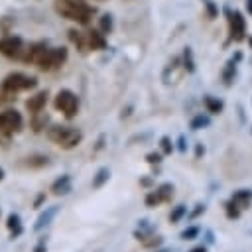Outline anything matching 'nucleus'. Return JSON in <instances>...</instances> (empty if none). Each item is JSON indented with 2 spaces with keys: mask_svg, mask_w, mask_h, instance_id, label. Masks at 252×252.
Masks as SVG:
<instances>
[{
  "mask_svg": "<svg viewBox=\"0 0 252 252\" xmlns=\"http://www.w3.org/2000/svg\"><path fill=\"white\" fill-rule=\"evenodd\" d=\"M53 6L61 18L77 22L81 26H87L94 14V8L89 6L85 0H55Z\"/></svg>",
  "mask_w": 252,
  "mask_h": 252,
  "instance_id": "f257e3e1",
  "label": "nucleus"
},
{
  "mask_svg": "<svg viewBox=\"0 0 252 252\" xmlns=\"http://www.w3.org/2000/svg\"><path fill=\"white\" fill-rule=\"evenodd\" d=\"M47 138L57 144L59 148L63 150H71L75 146H79L83 142V132L77 130L75 126H61V124H55V126H49L47 128Z\"/></svg>",
  "mask_w": 252,
  "mask_h": 252,
  "instance_id": "f03ea898",
  "label": "nucleus"
},
{
  "mask_svg": "<svg viewBox=\"0 0 252 252\" xmlns=\"http://www.w3.org/2000/svg\"><path fill=\"white\" fill-rule=\"evenodd\" d=\"M35 87H37V79L26 73H10L2 79V85H0L4 94H18L22 91H30Z\"/></svg>",
  "mask_w": 252,
  "mask_h": 252,
  "instance_id": "7ed1b4c3",
  "label": "nucleus"
},
{
  "mask_svg": "<svg viewBox=\"0 0 252 252\" xmlns=\"http://www.w3.org/2000/svg\"><path fill=\"white\" fill-rule=\"evenodd\" d=\"M53 106H55V110H59L67 120H71V118H75L77 112H79V96H77L73 91H69V89H61V91L55 94V98H53Z\"/></svg>",
  "mask_w": 252,
  "mask_h": 252,
  "instance_id": "20e7f679",
  "label": "nucleus"
},
{
  "mask_svg": "<svg viewBox=\"0 0 252 252\" xmlns=\"http://www.w3.org/2000/svg\"><path fill=\"white\" fill-rule=\"evenodd\" d=\"M67 55H69L67 47H45V51L41 53L35 65L41 71H53V69H59L67 61Z\"/></svg>",
  "mask_w": 252,
  "mask_h": 252,
  "instance_id": "39448f33",
  "label": "nucleus"
},
{
  "mask_svg": "<svg viewBox=\"0 0 252 252\" xmlns=\"http://www.w3.org/2000/svg\"><path fill=\"white\" fill-rule=\"evenodd\" d=\"M24 128V118L16 108H6L0 112V136L6 140L14 134H18Z\"/></svg>",
  "mask_w": 252,
  "mask_h": 252,
  "instance_id": "423d86ee",
  "label": "nucleus"
},
{
  "mask_svg": "<svg viewBox=\"0 0 252 252\" xmlns=\"http://www.w3.org/2000/svg\"><path fill=\"white\" fill-rule=\"evenodd\" d=\"M0 53L8 59H24L26 47L20 35H4L0 37Z\"/></svg>",
  "mask_w": 252,
  "mask_h": 252,
  "instance_id": "0eeeda50",
  "label": "nucleus"
},
{
  "mask_svg": "<svg viewBox=\"0 0 252 252\" xmlns=\"http://www.w3.org/2000/svg\"><path fill=\"white\" fill-rule=\"evenodd\" d=\"M228 16V33L232 41H242L246 37V20L242 18V12L238 10H226Z\"/></svg>",
  "mask_w": 252,
  "mask_h": 252,
  "instance_id": "6e6552de",
  "label": "nucleus"
},
{
  "mask_svg": "<svg viewBox=\"0 0 252 252\" xmlns=\"http://www.w3.org/2000/svg\"><path fill=\"white\" fill-rule=\"evenodd\" d=\"M59 205H51V207H45L41 213H39V217L35 219V222H33V232H39V230H43L45 226H49L51 222H53V219L57 217V213H59Z\"/></svg>",
  "mask_w": 252,
  "mask_h": 252,
  "instance_id": "1a4fd4ad",
  "label": "nucleus"
},
{
  "mask_svg": "<svg viewBox=\"0 0 252 252\" xmlns=\"http://www.w3.org/2000/svg\"><path fill=\"white\" fill-rule=\"evenodd\" d=\"M73 191V181H71V175L69 173H63L61 177H57L53 183H51V193L57 195V197H65Z\"/></svg>",
  "mask_w": 252,
  "mask_h": 252,
  "instance_id": "9d476101",
  "label": "nucleus"
},
{
  "mask_svg": "<svg viewBox=\"0 0 252 252\" xmlns=\"http://www.w3.org/2000/svg\"><path fill=\"white\" fill-rule=\"evenodd\" d=\"M47 98H49V93H47V91H39V93H35L33 96H30V98L26 100V108H28L32 114H37V112H41V110L45 108Z\"/></svg>",
  "mask_w": 252,
  "mask_h": 252,
  "instance_id": "9b49d317",
  "label": "nucleus"
},
{
  "mask_svg": "<svg viewBox=\"0 0 252 252\" xmlns=\"http://www.w3.org/2000/svg\"><path fill=\"white\" fill-rule=\"evenodd\" d=\"M6 226L10 230V240H16L24 234V226H22V219L18 213H10L6 219Z\"/></svg>",
  "mask_w": 252,
  "mask_h": 252,
  "instance_id": "f8f14e48",
  "label": "nucleus"
},
{
  "mask_svg": "<svg viewBox=\"0 0 252 252\" xmlns=\"http://www.w3.org/2000/svg\"><path fill=\"white\" fill-rule=\"evenodd\" d=\"M87 43H89V49H106V37L100 30H89L87 32Z\"/></svg>",
  "mask_w": 252,
  "mask_h": 252,
  "instance_id": "ddd939ff",
  "label": "nucleus"
},
{
  "mask_svg": "<svg viewBox=\"0 0 252 252\" xmlns=\"http://www.w3.org/2000/svg\"><path fill=\"white\" fill-rule=\"evenodd\" d=\"M230 199H232L240 209H248L250 203H252V189H238V191L232 193Z\"/></svg>",
  "mask_w": 252,
  "mask_h": 252,
  "instance_id": "4468645a",
  "label": "nucleus"
},
{
  "mask_svg": "<svg viewBox=\"0 0 252 252\" xmlns=\"http://www.w3.org/2000/svg\"><path fill=\"white\" fill-rule=\"evenodd\" d=\"M108 179H110V169H108V167H100V169H96V173L93 175L91 185H93V189H100V187H104V185L108 183Z\"/></svg>",
  "mask_w": 252,
  "mask_h": 252,
  "instance_id": "2eb2a0df",
  "label": "nucleus"
},
{
  "mask_svg": "<svg viewBox=\"0 0 252 252\" xmlns=\"http://www.w3.org/2000/svg\"><path fill=\"white\" fill-rule=\"evenodd\" d=\"M203 104H205L207 112H211V114H220L222 108H224L222 100H219V98H215V96H211V94H205V96H203Z\"/></svg>",
  "mask_w": 252,
  "mask_h": 252,
  "instance_id": "dca6fc26",
  "label": "nucleus"
},
{
  "mask_svg": "<svg viewBox=\"0 0 252 252\" xmlns=\"http://www.w3.org/2000/svg\"><path fill=\"white\" fill-rule=\"evenodd\" d=\"M240 59V53H236V57H232L228 63H226V67H224V71H222V81H224V85H230L232 81H234V75H236V61Z\"/></svg>",
  "mask_w": 252,
  "mask_h": 252,
  "instance_id": "f3484780",
  "label": "nucleus"
},
{
  "mask_svg": "<svg viewBox=\"0 0 252 252\" xmlns=\"http://www.w3.org/2000/svg\"><path fill=\"white\" fill-rule=\"evenodd\" d=\"M49 163V159H47V156H43V154H33V156H30V158H26V165L30 167V169H41V167H45Z\"/></svg>",
  "mask_w": 252,
  "mask_h": 252,
  "instance_id": "a211bd4d",
  "label": "nucleus"
},
{
  "mask_svg": "<svg viewBox=\"0 0 252 252\" xmlns=\"http://www.w3.org/2000/svg\"><path fill=\"white\" fill-rule=\"evenodd\" d=\"M69 37H71V41L77 45L79 51H87V49H89L87 33H81V32H77V30H69Z\"/></svg>",
  "mask_w": 252,
  "mask_h": 252,
  "instance_id": "6ab92c4d",
  "label": "nucleus"
},
{
  "mask_svg": "<svg viewBox=\"0 0 252 252\" xmlns=\"http://www.w3.org/2000/svg\"><path fill=\"white\" fill-rule=\"evenodd\" d=\"M156 189H158V193H159V197H161L163 203H171V199H173V191H175L173 183H161V185H158Z\"/></svg>",
  "mask_w": 252,
  "mask_h": 252,
  "instance_id": "aec40b11",
  "label": "nucleus"
},
{
  "mask_svg": "<svg viewBox=\"0 0 252 252\" xmlns=\"http://www.w3.org/2000/svg\"><path fill=\"white\" fill-rule=\"evenodd\" d=\"M144 203H146V207H148V209H156V207H158V205H161L163 201H161V197H159L158 189H152V191H148V193H146Z\"/></svg>",
  "mask_w": 252,
  "mask_h": 252,
  "instance_id": "412c9836",
  "label": "nucleus"
},
{
  "mask_svg": "<svg viewBox=\"0 0 252 252\" xmlns=\"http://www.w3.org/2000/svg\"><path fill=\"white\" fill-rule=\"evenodd\" d=\"M240 207L232 201V199H228L226 203H224V213H226V219H230V220H234V219H238L240 217Z\"/></svg>",
  "mask_w": 252,
  "mask_h": 252,
  "instance_id": "4be33fe9",
  "label": "nucleus"
},
{
  "mask_svg": "<svg viewBox=\"0 0 252 252\" xmlns=\"http://www.w3.org/2000/svg\"><path fill=\"white\" fill-rule=\"evenodd\" d=\"M47 122H49V116H47V114H41V112L33 114V120H32V128H33V132L43 130Z\"/></svg>",
  "mask_w": 252,
  "mask_h": 252,
  "instance_id": "5701e85b",
  "label": "nucleus"
},
{
  "mask_svg": "<svg viewBox=\"0 0 252 252\" xmlns=\"http://www.w3.org/2000/svg\"><path fill=\"white\" fill-rule=\"evenodd\" d=\"M211 124V118L207 114H197L193 120H191V130H201V128H207Z\"/></svg>",
  "mask_w": 252,
  "mask_h": 252,
  "instance_id": "b1692460",
  "label": "nucleus"
},
{
  "mask_svg": "<svg viewBox=\"0 0 252 252\" xmlns=\"http://www.w3.org/2000/svg\"><path fill=\"white\" fill-rule=\"evenodd\" d=\"M185 215H187V207H185V205H175L173 211L169 213V222L175 224V222H179Z\"/></svg>",
  "mask_w": 252,
  "mask_h": 252,
  "instance_id": "393cba45",
  "label": "nucleus"
},
{
  "mask_svg": "<svg viewBox=\"0 0 252 252\" xmlns=\"http://www.w3.org/2000/svg\"><path fill=\"white\" fill-rule=\"evenodd\" d=\"M183 69H185L187 73H193V71H195V61H193V51H191V47H185V51H183Z\"/></svg>",
  "mask_w": 252,
  "mask_h": 252,
  "instance_id": "a878e982",
  "label": "nucleus"
},
{
  "mask_svg": "<svg viewBox=\"0 0 252 252\" xmlns=\"http://www.w3.org/2000/svg\"><path fill=\"white\" fill-rule=\"evenodd\" d=\"M201 234V228L199 226H187L185 230H181V240H195L197 236Z\"/></svg>",
  "mask_w": 252,
  "mask_h": 252,
  "instance_id": "bb28decb",
  "label": "nucleus"
},
{
  "mask_svg": "<svg viewBox=\"0 0 252 252\" xmlns=\"http://www.w3.org/2000/svg\"><path fill=\"white\" fill-rule=\"evenodd\" d=\"M102 33H110L112 32V16L110 14H104L100 18V28H98Z\"/></svg>",
  "mask_w": 252,
  "mask_h": 252,
  "instance_id": "cd10ccee",
  "label": "nucleus"
},
{
  "mask_svg": "<svg viewBox=\"0 0 252 252\" xmlns=\"http://www.w3.org/2000/svg\"><path fill=\"white\" fill-rule=\"evenodd\" d=\"M159 148H161V154L163 156H169L173 152V142L167 138V136H161L159 138Z\"/></svg>",
  "mask_w": 252,
  "mask_h": 252,
  "instance_id": "c85d7f7f",
  "label": "nucleus"
},
{
  "mask_svg": "<svg viewBox=\"0 0 252 252\" xmlns=\"http://www.w3.org/2000/svg\"><path fill=\"white\" fill-rule=\"evenodd\" d=\"M161 156L163 154H159V152H150V154H146V161L152 163V165H159L161 163Z\"/></svg>",
  "mask_w": 252,
  "mask_h": 252,
  "instance_id": "c756f323",
  "label": "nucleus"
},
{
  "mask_svg": "<svg viewBox=\"0 0 252 252\" xmlns=\"http://www.w3.org/2000/svg\"><path fill=\"white\" fill-rule=\"evenodd\" d=\"M205 211H207V207L203 205V203H199V205H195V209L189 213V219L193 220V219H197V217H201V215H205Z\"/></svg>",
  "mask_w": 252,
  "mask_h": 252,
  "instance_id": "7c9ffc66",
  "label": "nucleus"
},
{
  "mask_svg": "<svg viewBox=\"0 0 252 252\" xmlns=\"http://www.w3.org/2000/svg\"><path fill=\"white\" fill-rule=\"evenodd\" d=\"M33 252H47V236H39L37 244L33 246Z\"/></svg>",
  "mask_w": 252,
  "mask_h": 252,
  "instance_id": "2f4dec72",
  "label": "nucleus"
},
{
  "mask_svg": "<svg viewBox=\"0 0 252 252\" xmlns=\"http://www.w3.org/2000/svg\"><path fill=\"white\" fill-rule=\"evenodd\" d=\"M45 199H47V195H45V191H41V193H37L35 195V199H33V209H39L43 203H45Z\"/></svg>",
  "mask_w": 252,
  "mask_h": 252,
  "instance_id": "473e14b6",
  "label": "nucleus"
},
{
  "mask_svg": "<svg viewBox=\"0 0 252 252\" xmlns=\"http://www.w3.org/2000/svg\"><path fill=\"white\" fill-rule=\"evenodd\" d=\"M205 6H207V12H209V18H217V14H219L217 6H215L211 0H207V2H205Z\"/></svg>",
  "mask_w": 252,
  "mask_h": 252,
  "instance_id": "72a5a7b5",
  "label": "nucleus"
},
{
  "mask_svg": "<svg viewBox=\"0 0 252 252\" xmlns=\"http://www.w3.org/2000/svg\"><path fill=\"white\" fill-rule=\"evenodd\" d=\"M161 242H163L161 236H154V240H144V246L146 248H152V246H159Z\"/></svg>",
  "mask_w": 252,
  "mask_h": 252,
  "instance_id": "f704fd0d",
  "label": "nucleus"
},
{
  "mask_svg": "<svg viewBox=\"0 0 252 252\" xmlns=\"http://www.w3.org/2000/svg\"><path fill=\"white\" fill-rule=\"evenodd\" d=\"M203 156H205V146H203L201 142H197V144H195V158L201 159Z\"/></svg>",
  "mask_w": 252,
  "mask_h": 252,
  "instance_id": "c9c22d12",
  "label": "nucleus"
},
{
  "mask_svg": "<svg viewBox=\"0 0 252 252\" xmlns=\"http://www.w3.org/2000/svg\"><path fill=\"white\" fill-rule=\"evenodd\" d=\"M177 150H179L181 154H185V152H187V144H185V136H179V138H177Z\"/></svg>",
  "mask_w": 252,
  "mask_h": 252,
  "instance_id": "e433bc0d",
  "label": "nucleus"
},
{
  "mask_svg": "<svg viewBox=\"0 0 252 252\" xmlns=\"http://www.w3.org/2000/svg\"><path fill=\"white\" fill-rule=\"evenodd\" d=\"M140 185L150 187V185H152V177H144V179H140Z\"/></svg>",
  "mask_w": 252,
  "mask_h": 252,
  "instance_id": "4c0bfd02",
  "label": "nucleus"
},
{
  "mask_svg": "<svg viewBox=\"0 0 252 252\" xmlns=\"http://www.w3.org/2000/svg\"><path fill=\"white\" fill-rule=\"evenodd\" d=\"M205 238H207V244H213V242H215V238H213V232H211V230H207V232H205Z\"/></svg>",
  "mask_w": 252,
  "mask_h": 252,
  "instance_id": "58836bf2",
  "label": "nucleus"
},
{
  "mask_svg": "<svg viewBox=\"0 0 252 252\" xmlns=\"http://www.w3.org/2000/svg\"><path fill=\"white\" fill-rule=\"evenodd\" d=\"M189 252H207V246H205V244H201V246H195V248H191Z\"/></svg>",
  "mask_w": 252,
  "mask_h": 252,
  "instance_id": "ea45409f",
  "label": "nucleus"
},
{
  "mask_svg": "<svg viewBox=\"0 0 252 252\" xmlns=\"http://www.w3.org/2000/svg\"><path fill=\"white\" fill-rule=\"evenodd\" d=\"M102 146H104V136H100V138H98V142H96L94 150H102Z\"/></svg>",
  "mask_w": 252,
  "mask_h": 252,
  "instance_id": "a19ab883",
  "label": "nucleus"
},
{
  "mask_svg": "<svg viewBox=\"0 0 252 252\" xmlns=\"http://www.w3.org/2000/svg\"><path fill=\"white\" fill-rule=\"evenodd\" d=\"M246 8H248V12L252 14V0H246Z\"/></svg>",
  "mask_w": 252,
  "mask_h": 252,
  "instance_id": "79ce46f5",
  "label": "nucleus"
},
{
  "mask_svg": "<svg viewBox=\"0 0 252 252\" xmlns=\"http://www.w3.org/2000/svg\"><path fill=\"white\" fill-rule=\"evenodd\" d=\"M4 177H6V173H4V169L0 167V181H4Z\"/></svg>",
  "mask_w": 252,
  "mask_h": 252,
  "instance_id": "37998d69",
  "label": "nucleus"
},
{
  "mask_svg": "<svg viewBox=\"0 0 252 252\" xmlns=\"http://www.w3.org/2000/svg\"><path fill=\"white\" fill-rule=\"evenodd\" d=\"M156 252H169V250H156Z\"/></svg>",
  "mask_w": 252,
  "mask_h": 252,
  "instance_id": "c03bdc74",
  "label": "nucleus"
}]
</instances>
